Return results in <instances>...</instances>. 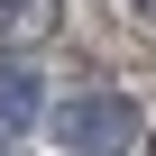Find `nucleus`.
I'll return each mask as SVG.
<instances>
[{"mask_svg": "<svg viewBox=\"0 0 156 156\" xmlns=\"http://www.w3.org/2000/svg\"><path fill=\"white\" fill-rule=\"evenodd\" d=\"M55 147H64V156H138V147H147V110H138V92L92 83V92L55 101Z\"/></svg>", "mask_w": 156, "mask_h": 156, "instance_id": "obj_1", "label": "nucleus"}, {"mask_svg": "<svg viewBox=\"0 0 156 156\" xmlns=\"http://www.w3.org/2000/svg\"><path fill=\"white\" fill-rule=\"evenodd\" d=\"M64 28V0H0V55H37Z\"/></svg>", "mask_w": 156, "mask_h": 156, "instance_id": "obj_2", "label": "nucleus"}, {"mask_svg": "<svg viewBox=\"0 0 156 156\" xmlns=\"http://www.w3.org/2000/svg\"><path fill=\"white\" fill-rule=\"evenodd\" d=\"M46 110V83H37V64H0V138H28Z\"/></svg>", "mask_w": 156, "mask_h": 156, "instance_id": "obj_3", "label": "nucleus"}, {"mask_svg": "<svg viewBox=\"0 0 156 156\" xmlns=\"http://www.w3.org/2000/svg\"><path fill=\"white\" fill-rule=\"evenodd\" d=\"M138 9H147V19H156V0H138Z\"/></svg>", "mask_w": 156, "mask_h": 156, "instance_id": "obj_4", "label": "nucleus"}]
</instances>
